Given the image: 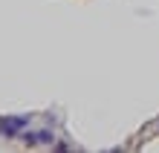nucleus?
Listing matches in <instances>:
<instances>
[{
    "label": "nucleus",
    "mask_w": 159,
    "mask_h": 153,
    "mask_svg": "<svg viewBox=\"0 0 159 153\" xmlns=\"http://www.w3.org/2000/svg\"><path fill=\"white\" fill-rule=\"evenodd\" d=\"M26 124H29V116H15V119H0V136H17Z\"/></svg>",
    "instance_id": "1"
},
{
    "label": "nucleus",
    "mask_w": 159,
    "mask_h": 153,
    "mask_svg": "<svg viewBox=\"0 0 159 153\" xmlns=\"http://www.w3.org/2000/svg\"><path fill=\"white\" fill-rule=\"evenodd\" d=\"M52 142H55V136H52L49 130H41L38 133V145H52Z\"/></svg>",
    "instance_id": "2"
},
{
    "label": "nucleus",
    "mask_w": 159,
    "mask_h": 153,
    "mask_svg": "<svg viewBox=\"0 0 159 153\" xmlns=\"http://www.w3.org/2000/svg\"><path fill=\"white\" fill-rule=\"evenodd\" d=\"M23 145H38V133H23Z\"/></svg>",
    "instance_id": "3"
}]
</instances>
